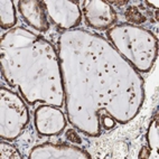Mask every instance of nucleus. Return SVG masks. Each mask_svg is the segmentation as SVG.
I'll return each instance as SVG.
<instances>
[{
	"label": "nucleus",
	"instance_id": "f03ea898",
	"mask_svg": "<svg viewBox=\"0 0 159 159\" xmlns=\"http://www.w3.org/2000/svg\"><path fill=\"white\" fill-rule=\"evenodd\" d=\"M66 138H67V140H70L71 142H75V143H81V142H82L81 138H80V137L77 136L73 130L67 131V134H66Z\"/></svg>",
	"mask_w": 159,
	"mask_h": 159
},
{
	"label": "nucleus",
	"instance_id": "f257e3e1",
	"mask_svg": "<svg viewBox=\"0 0 159 159\" xmlns=\"http://www.w3.org/2000/svg\"><path fill=\"white\" fill-rule=\"evenodd\" d=\"M125 18H127V20L132 21V23L140 24L146 20V17L142 14H140L137 7H129V8L127 9V11H125Z\"/></svg>",
	"mask_w": 159,
	"mask_h": 159
}]
</instances>
